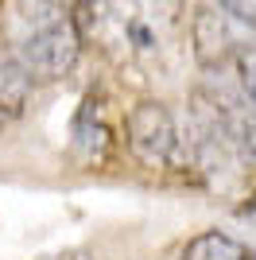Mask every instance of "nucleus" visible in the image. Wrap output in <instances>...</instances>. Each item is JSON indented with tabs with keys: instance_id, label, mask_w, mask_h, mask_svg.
Here are the masks:
<instances>
[{
	"instance_id": "6e6552de",
	"label": "nucleus",
	"mask_w": 256,
	"mask_h": 260,
	"mask_svg": "<svg viewBox=\"0 0 256 260\" xmlns=\"http://www.w3.org/2000/svg\"><path fill=\"white\" fill-rule=\"evenodd\" d=\"M229 70H233V78H237V93L256 109V39H245V43L237 47Z\"/></svg>"
},
{
	"instance_id": "7ed1b4c3",
	"label": "nucleus",
	"mask_w": 256,
	"mask_h": 260,
	"mask_svg": "<svg viewBox=\"0 0 256 260\" xmlns=\"http://www.w3.org/2000/svg\"><path fill=\"white\" fill-rule=\"evenodd\" d=\"M124 140H128V152L151 171H186V167H194L190 148L179 136V124H175V117L167 113L163 101H140L128 113Z\"/></svg>"
},
{
	"instance_id": "39448f33",
	"label": "nucleus",
	"mask_w": 256,
	"mask_h": 260,
	"mask_svg": "<svg viewBox=\"0 0 256 260\" xmlns=\"http://www.w3.org/2000/svg\"><path fill=\"white\" fill-rule=\"evenodd\" d=\"M74 148L85 163H105V155H109V128L101 120V113H97L93 98L82 101V113L74 120Z\"/></svg>"
},
{
	"instance_id": "1a4fd4ad",
	"label": "nucleus",
	"mask_w": 256,
	"mask_h": 260,
	"mask_svg": "<svg viewBox=\"0 0 256 260\" xmlns=\"http://www.w3.org/2000/svg\"><path fill=\"white\" fill-rule=\"evenodd\" d=\"M221 8L229 12V16H233V20H237V23H241V27H245V31L256 39V4H248V0H225Z\"/></svg>"
},
{
	"instance_id": "20e7f679",
	"label": "nucleus",
	"mask_w": 256,
	"mask_h": 260,
	"mask_svg": "<svg viewBox=\"0 0 256 260\" xmlns=\"http://www.w3.org/2000/svg\"><path fill=\"white\" fill-rule=\"evenodd\" d=\"M245 39H252V35H245V27L229 16L221 4H217V8H202L190 23L194 58H198V66L210 70V74H225L229 62H233V54H237V47L245 43Z\"/></svg>"
},
{
	"instance_id": "9b49d317",
	"label": "nucleus",
	"mask_w": 256,
	"mask_h": 260,
	"mask_svg": "<svg viewBox=\"0 0 256 260\" xmlns=\"http://www.w3.org/2000/svg\"><path fill=\"white\" fill-rule=\"evenodd\" d=\"M241 217H248V221H256V202H252V206H245V210H241Z\"/></svg>"
},
{
	"instance_id": "423d86ee",
	"label": "nucleus",
	"mask_w": 256,
	"mask_h": 260,
	"mask_svg": "<svg viewBox=\"0 0 256 260\" xmlns=\"http://www.w3.org/2000/svg\"><path fill=\"white\" fill-rule=\"evenodd\" d=\"M182 260H256V252L248 249L245 241L210 229V233H198V237L182 249Z\"/></svg>"
},
{
	"instance_id": "f03ea898",
	"label": "nucleus",
	"mask_w": 256,
	"mask_h": 260,
	"mask_svg": "<svg viewBox=\"0 0 256 260\" xmlns=\"http://www.w3.org/2000/svg\"><path fill=\"white\" fill-rule=\"evenodd\" d=\"M35 20L16 39V51L8 54L12 62L23 70L27 82H58L74 70L82 54V31H78L70 8L62 4H31Z\"/></svg>"
},
{
	"instance_id": "f257e3e1",
	"label": "nucleus",
	"mask_w": 256,
	"mask_h": 260,
	"mask_svg": "<svg viewBox=\"0 0 256 260\" xmlns=\"http://www.w3.org/2000/svg\"><path fill=\"white\" fill-rule=\"evenodd\" d=\"M74 23L82 43L97 39V47L117 58L120 66H151L159 54L171 51L175 16L171 4H74Z\"/></svg>"
},
{
	"instance_id": "0eeeda50",
	"label": "nucleus",
	"mask_w": 256,
	"mask_h": 260,
	"mask_svg": "<svg viewBox=\"0 0 256 260\" xmlns=\"http://www.w3.org/2000/svg\"><path fill=\"white\" fill-rule=\"evenodd\" d=\"M27 89H31V82L23 78V70L12 62L8 54H0V132L23 113Z\"/></svg>"
},
{
	"instance_id": "9d476101",
	"label": "nucleus",
	"mask_w": 256,
	"mask_h": 260,
	"mask_svg": "<svg viewBox=\"0 0 256 260\" xmlns=\"http://www.w3.org/2000/svg\"><path fill=\"white\" fill-rule=\"evenodd\" d=\"M47 260H93L89 252H54V256H47Z\"/></svg>"
}]
</instances>
